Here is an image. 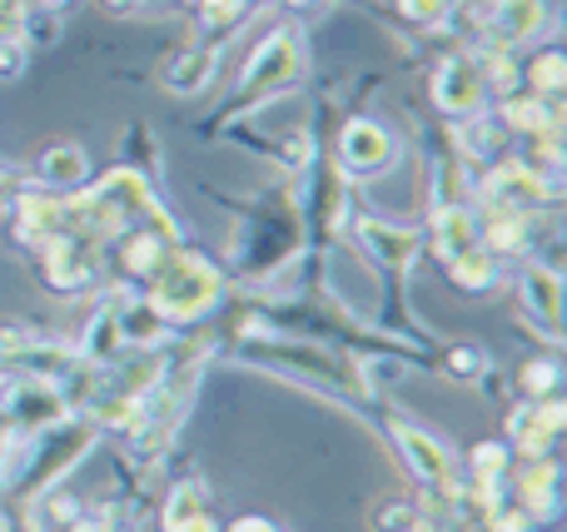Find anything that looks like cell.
I'll return each instance as SVG.
<instances>
[{"instance_id":"cell-10","label":"cell","mask_w":567,"mask_h":532,"mask_svg":"<svg viewBox=\"0 0 567 532\" xmlns=\"http://www.w3.org/2000/svg\"><path fill=\"white\" fill-rule=\"evenodd\" d=\"M215 65H219V45H209V40H195V45L175 50V55L165 60V85L175 90V95H195V90H205L209 80H215Z\"/></svg>"},{"instance_id":"cell-17","label":"cell","mask_w":567,"mask_h":532,"mask_svg":"<svg viewBox=\"0 0 567 532\" xmlns=\"http://www.w3.org/2000/svg\"><path fill=\"white\" fill-rule=\"evenodd\" d=\"M399 10L413 20V25H423V30H439L443 20H449L453 0H399Z\"/></svg>"},{"instance_id":"cell-18","label":"cell","mask_w":567,"mask_h":532,"mask_svg":"<svg viewBox=\"0 0 567 532\" xmlns=\"http://www.w3.org/2000/svg\"><path fill=\"white\" fill-rule=\"evenodd\" d=\"M523 388H528L533 398H548L553 388H558V364H553V358H533V364L523 368Z\"/></svg>"},{"instance_id":"cell-13","label":"cell","mask_w":567,"mask_h":532,"mask_svg":"<svg viewBox=\"0 0 567 532\" xmlns=\"http://www.w3.org/2000/svg\"><path fill=\"white\" fill-rule=\"evenodd\" d=\"M359 239L373 249V259H379L383 269H409L413 254H419V234H413V229H393L369 215L359 219Z\"/></svg>"},{"instance_id":"cell-6","label":"cell","mask_w":567,"mask_h":532,"mask_svg":"<svg viewBox=\"0 0 567 532\" xmlns=\"http://www.w3.org/2000/svg\"><path fill=\"white\" fill-rule=\"evenodd\" d=\"M548 25H553L548 0H493L483 30H488V45L518 50V45H528V40L548 35Z\"/></svg>"},{"instance_id":"cell-23","label":"cell","mask_w":567,"mask_h":532,"mask_svg":"<svg viewBox=\"0 0 567 532\" xmlns=\"http://www.w3.org/2000/svg\"><path fill=\"white\" fill-rule=\"evenodd\" d=\"M229 532H275V528H269L265 518H239V523L229 528Z\"/></svg>"},{"instance_id":"cell-16","label":"cell","mask_w":567,"mask_h":532,"mask_svg":"<svg viewBox=\"0 0 567 532\" xmlns=\"http://www.w3.org/2000/svg\"><path fill=\"white\" fill-rule=\"evenodd\" d=\"M563 55L558 50H543L538 60H528V70H523V85H528V95H543V100H558L563 90Z\"/></svg>"},{"instance_id":"cell-8","label":"cell","mask_w":567,"mask_h":532,"mask_svg":"<svg viewBox=\"0 0 567 532\" xmlns=\"http://www.w3.org/2000/svg\"><path fill=\"white\" fill-rule=\"evenodd\" d=\"M523 304H528L533 324L543 328L548 344L563 338V279L548 264H528L523 269Z\"/></svg>"},{"instance_id":"cell-25","label":"cell","mask_w":567,"mask_h":532,"mask_svg":"<svg viewBox=\"0 0 567 532\" xmlns=\"http://www.w3.org/2000/svg\"><path fill=\"white\" fill-rule=\"evenodd\" d=\"M35 6H45V10H60V6H70V0H35Z\"/></svg>"},{"instance_id":"cell-11","label":"cell","mask_w":567,"mask_h":532,"mask_svg":"<svg viewBox=\"0 0 567 532\" xmlns=\"http://www.w3.org/2000/svg\"><path fill=\"white\" fill-rule=\"evenodd\" d=\"M433 244H439L443 259H458L478 244V209L453 199V205H439L433 209Z\"/></svg>"},{"instance_id":"cell-20","label":"cell","mask_w":567,"mask_h":532,"mask_svg":"<svg viewBox=\"0 0 567 532\" xmlns=\"http://www.w3.org/2000/svg\"><path fill=\"white\" fill-rule=\"evenodd\" d=\"M30 20V0H0V40L6 35H20Z\"/></svg>"},{"instance_id":"cell-3","label":"cell","mask_w":567,"mask_h":532,"mask_svg":"<svg viewBox=\"0 0 567 532\" xmlns=\"http://www.w3.org/2000/svg\"><path fill=\"white\" fill-rule=\"evenodd\" d=\"M303 75V40L293 25H279L265 45L255 50V60L245 65V80H239V95H235V109H259L265 100H279L284 90H293Z\"/></svg>"},{"instance_id":"cell-2","label":"cell","mask_w":567,"mask_h":532,"mask_svg":"<svg viewBox=\"0 0 567 532\" xmlns=\"http://www.w3.org/2000/svg\"><path fill=\"white\" fill-rule=\"evenodd\" d=\"M150 279H155V284H150L145 304L159 324H189V319L209 314L219 299V269L209 264V259L189 254V249L165 254V264H159Z\"/></svg>"},{"instance_id":"cell-5","label":"cell","mask_w":567,"mask_h":532,"mask_svg":"<svg viewBox=\"0 0 567 532\" xmlns=\"http://www.w3.org/2000/svg\"><path fill=\"white\" fill-rule=\"evenodd\" d=\"M433 100H439V109H443V115H453V119H473V115H478L483 100H488L478 55L458 50V55L443 60L439 75H433Z\"/></svg>"},{"instance_id":"cell-12","label":"cell","mask_w":567,"mask_h":532,"mask_svg":"<svg viewBox=\"0 0 567 532\" xmlns=\"http://www.w3.org/2000/svg\"><path fill=\"white\" fill-rule=\"evenodd\" d=\"M165 532H219L215 513H209V493H205V483H199V478H185V483L169 493Z\"/></svg>"},{"instance_id":"cell-9","label":"cell","mask_w":567,"mask_h":532,"mask_svg":"<svg viewBox=\"0 0 567 532\" xmlns=\"http://www.w3.org/2000/svg\"><path fill=\"white\" fill-rule=\"evenodd\" d=\"M513 483H518L528 523H553V518H558V463H553V458H528V463H518Z\"/></svg>"},{"instance_id":"cell-1","label":"cell","mask_w":567,"mask_h":532,"mask_svg":"<svg viewBox=\"0 0 567 532\" xmlns=\"http://www.w3.org/2000/svg\"><path fill=\"white\" fill-rule=\"evenodd\" d=\"M95 448V424L90 418H55L50 428L30 434V453L16 473H6V498L20 508L40 503L80 458Z\"/></svg>"},{"instance_id":"cell-19","label":"cell","mask_w":567,"mask_h":532,"mask_svg":"<svg viewBox=\"0 0 567 532\" xmlns=\"http://www.w3.org/2000/svg\"><path fill=\"white\" fill-rule=\"evenodd\" d=\"M25 70V35H6L0 40V80H16Z\"/></svg>"},{"instance_id":"cell-15","label":"cell","mask_w":567,"mask_h":532,"mask_svg":"<svg viewBox=\"0 0 567 532\" xmlns=\"http://www.w3.org/2000/svg\"><path fill=\"white\" fill-rule=\"evenodd\" d=\"M449 274H453V284H463V289H493L498 284V254H488L483 244H473L468 254L449 259Z\"/></svg>"},{"instance_id":"cell-22","label":"cell","mask_w":567,"mask_h":532,"mask_svg":"<svg viewBox=\"0 0 567 532\" xmlns=\"http://www.w3.org/2000/svg\"><path fill=\"white\" fill-rule=\"evenodd\" d=\"M75 532H120V528L110 523L105 513H95V518H80V528H75Z\"/></svg>"},{"instance_id":"cell-14","label":"cell","mask_w":567,"mask_h":532,"mask_svg":"<svg viewBox=\"0 0 567 532\" xmlns=\"http://www.w3.org/2000/svg\"><path fill=\"white\" fill-rule=\"evenodd\" d=\"M40 179L50 189H80L90 179V155L70 139H55V145L40 149Z\"/></svg>"},{"instance_id":"cell-7","label":"cell","mask_w":567,"mask_h":532,"mask_svg":"<svg viewBox=\"0 0 567 532\" xmlns=\"http://www.w3.org/2000/svg\"><path fill=\"white\" fill-rule=\"evenodd\" d=\"M393 159H399V145L379 119H349V129L339 135V165L349 175H383Z\"/></svg>"},{"instance_id":"cell-21","label":"cell","mask_w":567,"mask_h":532,"mask_svg":"<svg viewBox=\"0 0 567 532\" xmlns=\"http://www.w3.org/2000/svg\"><path fill=\"white\" fill-rule=\"evenodd\" d=\"M478 364H483V358L473 354V344H463L458 354H453V368H458V374H473V368H478Z\"/></svg>"},{"instance_id":"cell-4","label":"cell","mask_w":567,"mask_h":532,"mask_svg":"<svg viewBox=\"0 0 567 532\" xmlns=\"http://www.w3.org/2000/svg\"><path fill=\"white\" fill-rule=\"evenodd\" d=\"M393 444L403 448V458H409V468L419 473V483L429 488V493H443V498H458L463 503V488H458V468H453V453L439 444L433 434H423V428L403 424V418H393Z\"/></svg>"},{"instance_id":"cell-24","label":"cell","mask_w":567,"mask_h":532,"mask_svg":"<svg viewBox=\"0 0 567 532\" xmlns=\"http://www.w3.org/2000/svg\"><path fill=\"white\" fill-rule=\"evenodd\" d=\"M105 6H115V10H135L140 0H105Z\"/></svg>"}]
</instances>
